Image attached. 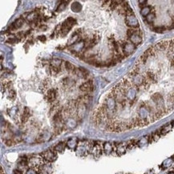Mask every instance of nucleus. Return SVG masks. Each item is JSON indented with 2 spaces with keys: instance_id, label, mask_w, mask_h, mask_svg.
Instances as JSON below:
<instances>
[{
  "instance_id": "obj_27",
  "label": "nucleus",
  "mask_w": 174,
  "mask_h": 174,
  "mask_svg": "<svg viewBox=\"0 0 174 174\" xmlns=\"http://www.w3.org/2000/svg\"><path fill=\"white\" fill-rule=\"evenodd\" d=\"M171 64H172V67H173V68H174V58H173V60H172V63H171Z\"/></svg>"
},
{
  "instance_id": "obj_14",
  "label": "nucleus",
  "mask_w": 174,
  "mask_h": 174,
  "mask_svg": "<svg viewBox=\"0 0 174 174\" xmlns=\"http://www.w3.org/2000/svg\"><path fill=\"white\" fill-rule=\"evenodd\" d=\"M151 7H149V6H145V7H144L142 8V10H141V14H142L143 16H145V17H147L148 15H149L150 13H152L151 12Z\"/></svg>"
},
{
  "instance_id": "obj_7",
  "label": "nucleus",
  "mask_w": 174,
  "mask_h": 174,
  "mask_svg": "<svg viewBox=\"0 0 174 174\" xmlns=\"http://www.w3.org/2000/svg\"><path fill=\"white\" fill-rule=\"evenodd\" d=\"M169 45V42L161 41V42H159L156 46L154 47V50L155 51H164V50L168 49Z\"/></svg>"
},
{
  "instance_id": "obj_23",
  "label": "nucleus",
  "mask_w": 174,
  "mask_h": 174,
  "mask_svg": "<svg viewBox=\"0 0 174 174\" xmlns=\"http://www.w3.org/2000/svg\"><path fill=\"white\" fill-rule=\"evenodd\" d=\"M65 6H66V4H62V5H60V7H58V9H57V11H60V10H64V7H65Z\"/></svg>"
},
{
  "instance_id": "obj_30",
  "label": "nucleus",
  "mask_w": 174,
  "mask_h": 174,
  "mask_svg": "<svg viewBox=\"0 0 174 174\" xmlns=\"http://www.w3.org/2000/svg\"><path fill=\"white\" fill-rule=\"evenodd\" d=\"M172 42H173V44H174V39H173V40H172Z\"/></svg>"
},
{
  "instance_id": "obj_11",
  "label": "nucleus",
  "mask_w": 174,
  "mask_h": 174,
  "mask_svg": "<svg viewBox=\"0 0 174 174\" xmlns=\"http://www.w3.org/2000/svg\"><path fill=\"white\" fill-rule=\"evenodd\" d=\"M64 68H66V70L68 72H74L75 71V69H76V68L75 67L74 65L71 63H70V62H68V61H66L64 63Z\"/></svg>"
},
{
  "instance_id": "obj_29",
  "label": "nucleus",
  "mask_w": 174,
  "mask_h": 174,
  "mask_svg": "<svg viewBox=\"0 0 174 174\" xmlns=\"http://www.w3.org/2000/svg\"><path fill=\"white\" fill-rule=\"evenodd\" d=\"M145 174H154V173H153V171H149V172H148V173H146Z\"/></svg>"
},
{
  "instance_id": "obj_16",
  "label": "nucleus",
  "mask_w": 174,
  "mask_h": 174,
  "mask_svg": "<svg viewBox=\"0 0 174 174\" xmlns=\"http://www.w3.org/2000/svg\"><path fill=\"white\" fill-rule=\"evenodd\" d=\"M171 128H172V125H171V124L165 125V126H164L163 128H161L160 132H161L162 134H165V133H167V132H169L170 131Z\"/></svg>"
},
{
  "instance_id": "obj_2",
  "label": "nucleus",
  "mask_w": 174,
  "mask_h": 174,
  "mask_svg": "<svg viewBox=\"0 0 174 174\" xmlns=\"http://www.w3.org/2000/svg\"><path fill=\"white\" fill-rule=\"evenodd\" d=\"M121 48L124 55L128 56L135 51L136 46L132 43H124L121 46Z\"/></svg>"
},
{
  "instance_id": "obj_3",
  "label": "nucleus",
  "mask_w": 174,
  "mask_h": 174,
  "mask_svg": "<svg viewBox=\"0 0 174 174\" xmlns=\"http://www.w3.org/2000/svg\"><path fill=\"white\" fill-rule=\"evenodd\" d=\"M41 156L43 160H47L48 162H51L55 160L56 153H55V151H52V150H47L45 152L41 153Z\"/></svg>"
},
{
  "instance_id": "obj_12",
  "label": "nucleus",
  "mask_w": 174,
  "mask_h": 174,
  "mask_svg": "<svg viewBox=\"0 0 174 174\" xmlns=\"http://www.w3.org/2000/svg\"><path fill=\"white\" fill-rule=\"evenodd\" d=\"M81 4L78 3V2H75V3L71 4V10L74 11V12H79V11H81Z\"/></svg>"
},
{
  "instance_id": "obj_28",
  "label": "nucleus",
  "mask_w": 174,
  "mask_h": 174,
  "mask_svg": "<svg viewBox=\"0 0 174 174\" xmlns=\"http://www.w3.org/2000/svg\"><path fill=\"white\" fill-rule=\"evenodd\" d=\"M1 174H6L5 172L3 171V168H1Z\"/></svg>"
},
{
  "instance_id": "obj_21",
  "label": "nucleus",
  "mask_w": 174,
  "mask_h": 174,
  "mask_svg": "<svg viewBox=\"0 0 174 174\" xmlns=\"http://www.w3.org/2000/svg\"><path fill=\"white\" fill-rule=\"evenodd\" d=\"M154 31L156 32H163L164 31H165V27H155L154 28Z\"/></svg>"
},
{
  "instance_id": "obj_31",
  "label": "nucleus",
  "mask_w": 174,
  "mask_h": 174,
  "mask_svg": "<svg viewBox=\"0 0 174 174\" xmlns=\"http://www.w3.org/2000/svg\"><path fill=\"white\" fill-rule=\"evenodd\" d=\"M169 174H174V173H169Z\"/></svg>"
},
{
  "instance_id": "obj_24",
  "label": "nucleus",
  "mask_w": 174,
  "mask_h": 174,
  "mask_svg": "<svg viewBox=\"0 0 174 174\" xmlns=\"http://www.w3.org/2000/svg\"><path fill=\"white\" fill-rule=\"evenodd\" d=\"M39 39L40 40V41H42V42H44V41H46V37L44 36H41L39 37Z\"/></svg>"
},
{
  "instance_id": "obj_4",
  "label": "nucleus",
  "mask_w": 174,
  "mask_h": 174,
  "mask_svg": "<svg viewBox=\"0 0 174 174\" xmlns=\"http://www.w3.org/2000/svg\"><path fill=\"white\" fill-rule=\"evenodd\" d=\"M125 23L126 24L128 25V27H137L139 26V23L137 18L136 17L134 14H130V15H127L126 16V18H125Z\"/></svg>"
},
{
  "instance_id": "obj_5",
  "label": "nucleus",
  "mask_w": 174,
  "mask_h": 174,
  "mask_svg": "<svg viewBox=\"0 0 174 174\" xmlns=\"http://www.w3.org/2000/svg\"><path fill=\"white\" fill-rule=\"evenodd\" d=\"M93 88H94V85H93L92 80H88V81L84 83L82 85H80L79 90H80L81 92H83L88 93L92 91Z\"/></svg>"
},
{
  "instance_id": "obj_18",
  "label": "nucleus",
  "mask_w": 174,
  "mask_h": 174,
  "mask_svg": "<svg viewBox=\"0 0 174 174\" xmlns=\"http://www.w3.org/2000/svg\"><path fill=\"white\" fill-rule=\"evenodd\" d=\"M173 158H169V159H167V160L164 161L163 166L164 168L169 167L171 165V164L173 163Z\"/></svg>"
},
{
  "instance_id": "obj_26",
  "label": "nucleus",
  "mask_w": 174,
  "mask_h": 174,
  "mask_svg": "<svg viewBox=\"0 0 174 174\" xmlns=\"http://www.w3.org/2000/svg\"><path fill=\"white\" fill-rule=\"evenodd\" d=\"M139 3H140V5H141V6H145L147 3V1H139Z\"/></svg>"
},
{
  "instance_id": "obj_15",
  "label": "nucleus",
  "mask_w": 174,
  "mask_h": 174,
  "mask_svg": "<svg viewBox=\"0 0 174 174\" xmlns=\"http://www.w3.org/2000/svg\"><path fill=\"white\" fill-rule=\"evenodd\" d=\"M155 18H156V15L154 13H150V14L146 17V20L149 23H153V21L155 20Z\"/></svg>"
},
{
  "instance_id": "obj_17",
  "label": "nucleus",
  "mask_w": 174,
  "mask_h": 174,
  "mask_svg": "<svg viewBox=\"0 0 174 174\" xmlns=\"http://www.w3.org/2000/svg\"><path fill=\"white\" fill-rule=\"evenodd\" d=\"M139 31L138 30H136L134 28H132V29H128V31H127V36H128V38H130L132 36H133L134 34L136 33H138Z\"/></svg>"
},
{
  "instance_id": "obj_10",
  "label": "nucleus",
  "mask_w": 174,
  "mask_h": 174,
  "mask_svg": "<svg viewBox=\"0 0 174 174\" xmlns=\"http://www.w3.org/2000/svg\"><path fill=\"white\" fill-rule=\"evenodd\" d=\"M23 23V19L21 18H18L17 20H15V21L11 24V29H12V30H15V29L19 28V27H22Z\"/></svg>"
},
{
  "instance_id": "obj_6",
  "label": "nucleus",
  "mask_w": 174,
  "mask_h": 174,
  "mask_svg": "<svg viewBox=\"0 0 174 174\" xmlns=\"http://www.w3.org/2000/svg\"><path fill=\"white\" fill-rule=\"evenodd\" d=\"M56 96H57V92L56 90H55V89L51 88L49 89L48 91H47V93L46 95V99L48 101V102H54L55 99H56Z\"/></svg>"
},
{
  "instance_id": "obj_8",
  "label": "nucleus",
  "mask_w": 174,
  "mask_h": 174,
  "mask_svg": "<svg viewBox=\"0 0 174 174\" xmlns=\"http://www.w3.org/2000/svg\"><path fill=\"white\" fill-rule=\"evenodd\" d=\"M130 41H131L132 43H133L135 46L136 45H139V44H140L141 42H142V39H141V36L139 35V32L138 33H136L134 34L133 36H132L130 38Z\"/></svg>"
},
{
  "instance_id": "obj_25",
  "label": "nucleus",
  "mask_w": 174,
  "mask_h": 174,
  "mask_svg": "<svg viewBox=\"0 0 174 174\" xmlns=\"http://www.w3.org/2000/svg\"><path fill=\"white\" fill-rule=\"evenodd\" d=\"M14 174H23V172L20 170H18V169H15L14 171Z\"/></svg>"
},
{
  "instance_id": "obj_1",
  "label": "nucleus",
  "mask_w": 174,
  "mask_h": 174,
  "mask_svg": "<svg viewBox=\"0 0 174 174\" xmlns=\"http://www.w3.org/2000/svg\"><path fill=\"white\" fill-rule=\"evenodd\" d=\"M76 23V20L72 17H69L68 18H67L65 21L62 23L60 27V34L62 36H66L68 32H70V30L72 28V27Z\"/></svg>"
},
{
  "instance_id": "obj_32",
  "label": "nucleus",
  "mask_w": 174,
  "mask_h": 174,
  "mask_svg": "<svg viewBox=\"0 0 174 174\" xmlns=\"http://www.w3.org/2000/svg\"><path fill=\"white\" fill-rule=\"evenodd\" d=\"M173 126H174V122H173Z\"/></svg>"
},
{
  "instance_id": "obj_20",
  "label": "nucleus",
  "mask_w": 174,
  "mask_h": 174,
  "mask_svg": "<svg viewBox=\"0 0 174 174\" xmlns=\"http://www.w3.org/2000/svg\"><path fill=\"white\" fill-rule=\"evenodd\" d=\"M105 149H106L108 153H111V152L112 151V146L110 144H108H108L105 145Z\"/></svg>"
},
{
  "instance_id": "obj_9",
  "label": "nucleus",
  "mask_w": 174,
  "mask_h": 174,
  "mask_svg": "<svg viewBox=\"0 0 174 174\" xmlns=\"http://www.w3.org/2000/svg\"><path fill=\"white\" fill-rule=\"evenodd\" d=\"M30 116H31V111H30V109H29L27 107H26L24 108V111H23V114L22 115V122H23V123L27 122V121H28Z\"/></svg>"
},
{
  "instance_id": "obj_13",
  "label": "nucleus",
  "mask_w": 174,
  "mask_h": 174,
  "mask_svg": "<svg viewBox=\"0 0 174 174\" xmlns=\"http://www.w3.org/2000/svg\"><path fill=\"white\" fill-rule=\"evenodd\" d=\"M126 148H127V146H124L123 144H120L116 147V152L119 155H122L126 152Z\"/></svg>"
},
{
  "instance_id": "obj_19",
  "label": "nucleus",
  "mask_w": 174,
  "mask_h": 174,
  "mask_svg": "<svg viewBox=\"0 0 174 174\" xmlns=\"http://www.w3.org/2000/svg\"><path fill=\"white\" fill-rule=\"evenodd\" d=\"M5 144H6L7 146H12V145H14V140H13L12 139H8V140H6Z\"/></svg>"
},
{
  "instance_id": "obj_22",
  "label": "nucleus",
  "mask_w": 174,
  "mask_h": 174,
  "mask_svg": "<svg viewBox=\"0 0 174 174\" xmlns=\"http://www.w3.org/2000/svg\"><path fill=\"white\" fill-rule=\"evenodd\" d=\"M10 97H11V99H14L15 98V92H14V91H11L10 92Z\"/></svg>"
}]
</instances>
